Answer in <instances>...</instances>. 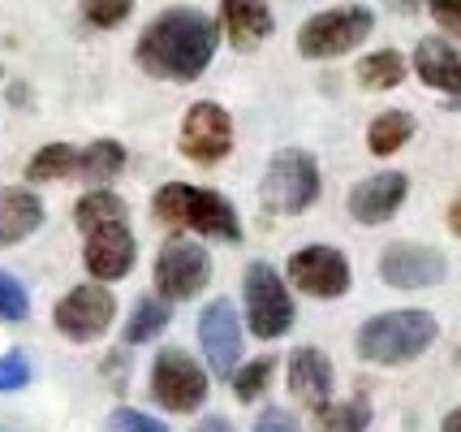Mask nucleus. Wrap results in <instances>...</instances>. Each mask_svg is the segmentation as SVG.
<instances>
[{
  "label": "nucleus",
  "instance_id": "30",
  "mask_svg": "<svg viewBox=\"0 0 461 432\" xmlns=\"http://www.w3.org/2000/svg\"><path fill=\"white\" fill-rule=\"evenodd\" d=\"M104 432H168V424H160L156 415L139 411V407H117L104 419Z\"/></svg>",
  "mask_w": 461,
  "mask_h": 432
},
{
  "label": "nucleus",
  "instance_id": "15",
  "mask_svg": "<svg viewBox=\"0 0 461 432\" xmlns=\"http://www.w3.org/2000/svg\"><path fill=\"white\" fill-rule=\"evenodd\" d=\"M285 385L294 393V402L306 407L315 415L320 407L332 402V385H337V372H332V359L315 346H298L289 350V363H285Z\"/></svg>",
  "mask_w": 461,
  "mask_h": 432
},
{
  "label": "nucleus",
  "instance_id": "8",
  "mask_svg": "<svg viewBox=\"0 0 461 432\" xmlns=\"http://www.w3.org/2000/svg\"><path fill=\"white\" fill-rule=\"evenodd\" d=\"M207 393H212V381H207V372L185 350L168 346L156 354V363H151V398L160 402L164 411L173 415L199 411L207 402Z\"/></svg>",
  "mask_w": 461,
  "mask_h": 432
},
{
  "label": "nucleus",
  "instance_id": "1",
  "mask_svg": "<svg viewBox=\"0 0 461 432\" xmlns=\"http://www.w3.org/2000/svg\"><path fill=\"white\" fill-rule=\"evenodd\" d=\"M216 43H221L216 22L203 9L177 5L142 26L139 43H134V61L142 74H151L160 83H194L216 57Z\"/></svg>",
  "mask_w": 461,
  "mask_h": 432
},
{
  "label": "nucleus",
  "instance_id": "13",
  "mask_svg": "<svg viewBox=\"0 0 461 432\" xmlns=\"http://www.w3.org/2000/svg\"><path fill=\"white\" fill-rule=\"evenodd\" d=\"M380 277L393 290H431L448 277V260L422 243H393L380 255Z\"/></svg>",
  "mask_w": 461,
  "mask_h": 432
},
{
  "label": "nucleus",
  "instance_id": "26",
  "mask_svg": "<svg viewBox=\"0 0 461 432\" xmlns=\"http://www.w3.org/2000/svg\"><path fill=\"white\" fill-rule=\"evenodd\" d=\"M405 57L397 48H384V52H371V57H362L358 61V83L366 91H393V87L405 83Z\"/></svg>",
  "mask_w": 461,
  "mask_h": 432
},
{
  "label": "nucleus",
  "instance_id": "31",
  "mask_svg": "<svg viewBox=\"0 0 461 432\" xmlns=\"http://www.w3.org/2000/svg\"><path fill=\"white\" fill-rule=\"evenodd\" d=\"M31 385V363L26 354H0V393H14V390H26Z\"/></svg>",
  "mask_w": 461,
  "mask_h": 432
},
{
  "label": "nucleus",
  "instance_id": "38",
  "mask_svg": "<svg viewBox=\"0 0 461 432\" xmlns=\"http://www.w3.org/2000/svg\"><path fill=\"white\" fill-rule=\"evenodd\" d=\"M448 113H461V96H453V100H448Z\"/></svg>",
  "mask_w": 461,
  "mask_h": 432
},
{
  "label": "nucleus",
  "instance_id": "17",
  "mask_svg": "<svg viewBox=\"0 0 461 432\" xmlns=\"http://www.w3.org/2000/svg\"><path fill=\"white\" fill-rule=\"evenodd\" d=\"M221 26L224 40L238 52H255L276 31V18H272L267 0H221Z\"/></svg>",
  "mask_w": 461,
  "mask_h": 432
},
{
  "label": "nucleus",
  "instance_id": "5",
  "mask_svg": "<svg viewBox=\"0 0 461 432\" xmlns=\"http://www.w3.org/2000/svg\"><path fill=\"white\" fill-rule=\"evenodd\" d=\"M371 31H375V14H371L366 5L323 9V14L302 22L298 52L306 57V61H337V57H345V52H354Z\"/></svg>",
  "mask_w": 461,
  "mask_h": 432
},
{
  "label": "nucleus",
  "instance_id": "14",
  "mask_svg": "<svg viewBox=\"0 0 461 432\" xmlns=\"http://www.w3.org/2000/svg\"><path fill=\"white\" fill-rule=\"evenodd\" d=\"M139 260V243L125 221L117 225H100L86 234V247H82V264L91 272V281H121Z\"/></svg>",
  "mask_w": 461,
  "mask_h": 432
},
{
  "label": "nucleus",
  "instance_id": "7",
  "mask_svg": "<svg viewBox=\"0 0 461 432\" xmlns=\"http://www.w3.org/2000/svg\"><path fill=\"white\" fill-rule=\"evenodd\" d=\"M113 320H117V299H113V290L104 286V281L74 286L57 308H52V325H57V333L60 337H69V342H78V346L100 342L104 333L113 329Z\"/></svg>",
  "mask_w": 461,
  "mask_h": 432
},
{
  "label": "nucleus",
  "instance_id": "27",
  "mask_svg": "<svg viewBox=\"0 0 461 432\" xmlns=\"http://www.w3.org/2000/svg\"><path fill=\"white\" fill-rule=\"evenodd\" d=\"M82 22L95 26V31H113L121 22L134 14V0H78Z\"/></svg>",
  "mask_w": 461,
  "mask_h": 432
},
{
  "label": "nucleus",
  "instance_id": "16",
  "mask_svg": "<svg viewBox=\"0 0 461 432\" xmlns=\"http://www.w3.org/2000/svg\"><path fill=\"white\" fill-rule=\"evenodd\" d=\"M405 195H410V178L405 173H397V169L393 173H371L345 195V207L362 225H384V221H393L402 212Z\"/></svg>",
  "mask_w": 461,
  "mask_h": 432
},
{
  "label": "nucleus",
  "instance_id": "37",
  "mask_svg": "<svg viewBox=\"0 0 461 432\" xmlns=\"http://www.w3.org/2000/svg\"><path fill=\"white\" fill-rule=\"evenodd\" d=\"M440 432H461V407H457V411H448V415H444Z\"/></svg>",
  "mask_w": 461,
  "mask_h": 432
},
{
  "label": "nucleus",
  "instance_id": "18",
  "mask_svg": "<svg viewBox=\"0 0 461 432\" xmlns=\"http://www.w3.org/2000/svg\"><path fill=\"white\" fill-rule=\"evenodd\" d=\"M414 74L422 78V87L444 91L448 100L461 96V52L448 40H440V35H427L414 48Z\"/></svg>",
  "mask_w": 461,
  "mask_h": 432
},
{
  "label": "nucleus",
  "instance_id": "12",
  "mask_svg": "<svg viewBox=\"0 0 461 432\" xmlns=\"http://www.w3.org/2000/svg\"><path fill=\"white\" fill-rule=\"evenodd\" d=\"M349 260H345L337 247H323V243H311L289 255V286L311 294V299H345L349 294Z\"/></svg>",
  "mask_w": 461,
  "mask_h": 432
},
{
  "label": "nucleus",
  "instance_id": "36",
  "mask_svg": "<svg viewBox=\"0 0 461 432\" xmlns=\"http://www.w3.org/2000/svg\"><path fill=\"white\" fill-rule=\"evenodd\" d=\"M388 5H393L397 14H419V9L427 5V0H388Z\"/></svg>",
  "mask_w": 461,
  "mask_h": 432
},
{
  "label": "nucleus",
  "instance_id": "3",
  "mask_svg": "<svg viewBox=\"0 0 461 432\" xmlns=\"http://www.w3.org/2000/svg\"><path fill=\"white\" fill-rule=\"evenodd\" d=\"M156 216L173 229H194L207 238H221V243H241V221L238 207L224 199L221 190H203V186H185V182H168L156 190Z\"/></svg>",
  "mask_w": 461,
  "mask_h": 432
},
{
  "label": "nucleus",
  "instance_id": "33",
  "mask_svg": "<svg viewBox=\"0 0 461 432\" xmlns=\"http://www.w3.org/2000/svg\"><path fill=\"white\" fill-rule=\"evenodd\" d=\"M427 9H431V18L440 22L444 31L461 35V0H427Z\"/></svg>",
  "mask_w": 461,
  "mask_h": 432
},
{
  "label": "nucleus",
  "instance_id": "35",
  "mask_svg": "<svg viewBox=\"0 0 461 432\" xmlns=\"http://www.w3.org/2000/svg\"><path fill=\"white\" fill-rule=\"evenodd\" d=\"M448 229H453V234L461 238V195L453 199V204H448Z\"/></svg>",
  "mask_w": 461,
  "mask_h": 432
},
{
  "label": "nucleus",
  "instance_id": "22",
  "mask_svg": "<svg viewBox=\"0 0 461 432\" xmlns=\"http://www.w3.org/2000/svg\"><path fill=\"white\" fill-rule=\"evenodd\" d=\"M168 320H173V303L168 299H139V308L130 311V320H125V346H147L151 337H160L168 329Z\"/></svg>",
  "mask_w": 461,
  "mask_h": 432
},
{
  "label": "nucleus",
  "instance_id": "10",
  "mask_svg": "<svg viewBox=\"0 0 461 432\" xmlns=\"http://www.w3.org/2000/svg\"><path fill=\"white\" fill-rule=\"evenodd\" d=\"M177 147L185 161H194V165H203V169L221 165L224 156L233 152V117H229L216 100L190 104L185 117H181Z\"/></svg>",
  "mask_w": 461,
  "mask_h": 432
},
{
  "label": "nucleus",
  "instance_id": "34",
  "mask_svg": "<svg viewBox=\"0 0 461 432\" xmlns=\"http://www.w3.org/2000/svg\"><path fill=\"white\" fill-rule=\"evenodd\" d=\"M194 432H238V428H233V419H224V415H207V419L194 424Z\"/></svg>",
  "mask_w": 461,
  "mask_h": 432
},
{
  "label": "nucleus",
  "instance_id": "6",
  "mask_svg": "<svg viewBox=\"0 0 461 432\" xmlns=\"http://www.w3.org/2000/svg\"><path fill=\"white\" fill-rule=\"evenodd\" d=\"M320 186L323 178L315 156L302 152V147H281L267 161V173H263V204L272 212H285V216H302L320 199Z\"/></svg>",
  "mask_w": 461,
  "mask_h": 432
},
{
  "label": "nucleus",
  "instance_id": "2",
  "mask_svg": "<svg viewBox=\"0 0 461 432\" xmlns=\"http://www.w3.org/2000/svg\"><path fill=\"white\" fill-rule=\"evenodd\" d=\"M436 337H440V325H436L431 311L402 308V311L371 316L358 329L354 346H358V359H366V363L402 368V363H414L419 354H427V346H431Z\"/></svg>",
  "mask_w": 461,
  "mask_h": 432
},
{
  "label": "nucleus",
  "instance_id": "21",
  "mask_svg": "<svg viewBox=\"0 0 461 432\" xmlns=\"http://www.w3.org/2000/svg\"><path fill=\"white\" fill-rule=\"evenodd\" d=\"M414 117L405 113V108H388L380 113L375 122L366 125V147H371V156H397L410 139H414Z\"/></svg>",
  "mask_w": 461,
  "mask_h": 432
},
{
  "label": "nucleus",
  "instance_id": "28",
  "mask_svg": "<svg viewBox=\"0 0 461 432\" xmlns=\"http://www.w3.org/2000/svg\"><path fill=\"white\" fill-rule=\"evenodd\" d=\"M31 316V294L14 272H0V320L5 325H22Z\"/></svg>",
  "mask_w": 461,
  "mask_h": 432
},
{
  "label": "nucleus",
  "instance_id": "29",
  "mask_svg": "<svg viewBox=\"0 0 461 432\" xmlns=\"http://www.w3.org/2000/svg\"><path fill=\"white\" fill-rule=\"evenodd\" d=\"M267 381H272V359L263 354L255 363H241L238 376H233V393H238V402H255L259 393H267Z\"/></svg>",
  "mask_w": 461,
  "mask_h": 432
},
{
  "label": "nucleus",
  "instance_id": "11",
  "mask_svg": "<svg viewBox=\"0 0 461 432\" xmlns=\"http://www.w3.org/2000/svg\"><path fill=\"white\" fill-rule=\"evenodd\" d=\"M199 346L207 359V372L233 381L241 368V316L229 299H212L199 316Z\"/></svg>",
  "mask_w": 461,
  "mask_h": 432
},
{
  "label": "nucleus",
  "instance_id": "24",
  "mask_svg": "<svg viewBox=\"0 0 461 432\" xmlns=\"http://www.w3.org/2000/svg\"><path fill=\"white\" fill-rule=\"evenodd\" d=\"M125 199L121 195H113V190H104V186H95V190H86L78 204H74V225L78 229H100V225H117V221H125Z\"/></svg>",
  "mask_w": 461,
  "mask_h": 432
},
{
  "label": "nucleus",
  "instance_id": "23",
  "mask_svg": "<svg viewBox=\"0 0 461 432\" xmlns=\"http://www.w3.org/2000/svg\"><path fill=\"white\" fill-rule=\"evenodd\" d=\"M78 161H82V152L74 143H48L31 156L26 182H65V178H78Z\"/></svg>",
  "mask_w": 461,
  "mask_h": 432
},
{
  "label": "nucleus",
  "instance_id": "20",
  "mask_svg": "<svg viewBox=\"0 0 461 432\" xmlns=\"http://www.w3.org/2000/svg\"><path fill=\"white\" fill-rule=\"evenodd\" d=\"M371 398L366 393H354L345 402H328L315 411L311 419V432H366L371 428Z\"/></svg>",
  "mask_w": 461,
  "mask_h": 432
},
{
  "label": "nucleus",
  "instance_id": "25",
  "mask_svg": "<svg viewBox=\"0 0 461 432\" xmlns=\"http://www.w3.org/2000/svg\"><path fill=\"white\" fill-rule=\"evenodd\" d=\"M121 169H125V147L117 139H95L91 147H82V161H78V182H113Z\"/></svg>",
  "mask_w": 461,
  "mask_h": 432
},
{
  "label": "nucleus",
  "instance_id": "4",
  "mask_svg": "<svg viewBox=\"0 0 461 432\" xmlns=\"http://www.w3.org/2000/svg\"><path fill=\"white\" fill-rule=\"evenodd\" d=\"M241 303H246V329L255 333L259 342H276V337H285V333L294 329V320H298L289 281H285L267 260L246 264V277H241Z\"/></svg>",
  "mask_w": 461,
  "mask_h": 432
},
{
  "label": "nucleus",
  "instance_id": "9",
  "mask_svg": "<svg viewBox=\"0 0 461 432\" xmlns=\"http://www.w3.org/2000/svg\"><path fill=\"white\" fill-rule=\"evenodd\" d=\"M212 281V255L190 243V238H168L156 255V290L168 303H190L199 299Z\"/></svg>",
  "mask_w": 461,
  "mask_h": 432
},
{
  "label": "nucleus",
  "instance_id": "32",
  "mask_svg": "<svg viewBox=\"0 0 461 432\" xmlns=\"http://www.w3.org/2000/svg\"><path fill=\"white\" fill-rule=\"evenodd\" d=\"M255 432H302V428L285 407H263L259 419H255Z\"/></svg>",
  "mask_w": 461,
  "mask_h": 432
},
{
  "label": "nucleus",
  "instance_id": "19",
  "mask_svg": "<svg viewBox=\"0 0 461 432\" xmlns=\"http://www.w3.org/2000/svg\"><path fill=\"white\" fill-rule=\"evenodd\" d=\"M43 225V199L26 186H0V247H18Z\"/></svg>",
  "mask_w": 461,
  "mask_h": 432
}]
</instances>
